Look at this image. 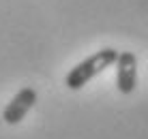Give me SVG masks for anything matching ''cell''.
<instances>
[{"label": "cell", "mask_w": 148, "mask_h": 139, "mask_svg": "<svg viewBox=\"0 0 148 139\" xmlns=\"http://www.w3.org/2000/svg\"><path fill=\"white\" fill-rule=\"evenodd\" d=\"M137 86V58L133 51H120L116 60V88L120 94H131Z\"/></svg>", "instance_id": "3957f363"}, {"label": "cell", "mask_w": 148, "mask_h": 139, "mask_svg": "<svg viewBox=\"0 0 148 139\" xmlns=\"http://www.w3.org/2000/svg\"><path fill=\"white\" fill-rule=\"evenodd\" d=\"M34 103H37V90L28 88V86L22 88L11 101L7 103V107H4V111H2V120L7 122L9 126L19 124V122L28 116V111L34 107Z\"/></svg>", "instance_id": "7a4b0ae2"}, {"label": "cell", "mask_w": 148, "mask_h": 139, "mask_svg": "<svg viewBox=\"0 0 148 139\" xmlns=\"http://www.w3.org/2000/svg\"><path fill=\"white\" fill-rule=\"evenodd\" d=\"M118 49L114 47H103L95 54H90L86 60H82L73 66L64 77V86L69 90H82L90 79H95L97 75H101L105 69H110L112 64H116L118 60Z\"/></svg>", "instance_id": "6da1fadb"}]
</instances>
